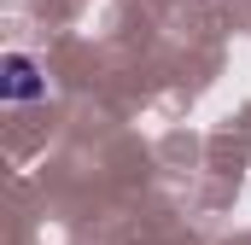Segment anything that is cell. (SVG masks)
Returning <instances> with one entry per match:
<instances>
[{
    "instance_id": "1",
    "label": "cell",
    "mask_w": 251,
    "mask_h": 245,
    "mask_svg": "<svg viewBox=\"0 0 251 245\" xmlns=\"http://www.w3.org/2000/svg\"><path fill=\"white\" fill-rule=\"evenodd\" d=\"M41 94H47V76H41V64L29 59V53H6L0 59V99L6 105H29Z\"/></svg>"
}]
</instances>
